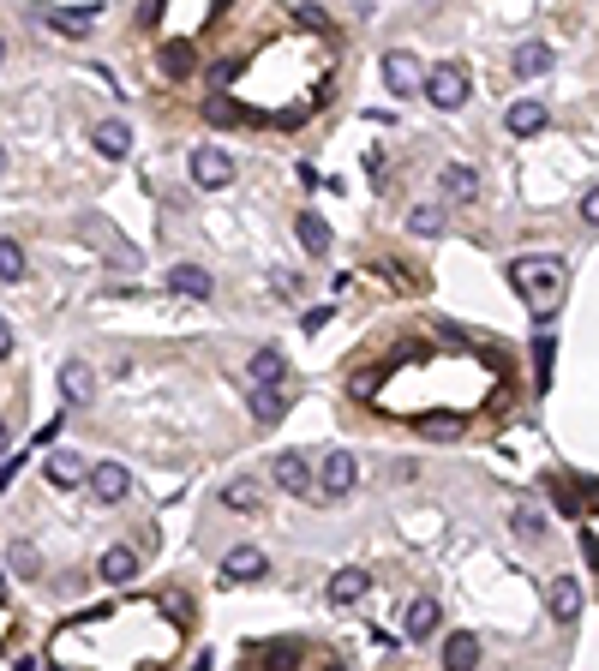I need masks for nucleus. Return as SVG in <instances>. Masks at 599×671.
<instances>
[{"label": "nucleus", "instance_id": "obj_1", "mask_svg": "<svg viewBox=\"0 0 599 671\" xmlns=\"http://www.w3.org/2000/svg\"><path fill=\"white\" fill-rule=\"evenodd\" d=\"M180 654V624L156 600H114L72 618L48 642V671H162Z\"/></svg>", "mask_w": 599, "mask_h": 671}, {"label": "nucleus", "instance_id": "obj_2", "mask_svg": "<svg viewBox=\"0 0 599 671\" xmlns=\"http://www.w3.org/2000/svg\"><path fill=\"white\" fill-rule=\"evenodd\" d=\"M510 282H516L522 306H528L540 324H552V318L564 312V294H570V264L552 258V252H528V258L510 264Z\"/></svg>", "mask_w": 599, "mask_h": 671}, {"label": "nucleus", "instance_id": "obj_3", "mask_svg": "<svg viewBox=\"0 0 599 671\" xmlns=\"http://www.w3.org/2000/svg\"><path fill=\"white\" fill-rule=\"evenodd\" d=\"M468 60H438L432 72H426V84H420V96H432L438 108H462L468 102Z\"/></svg>", "mask_w": 599, "mask_h": 671}, {"label": "nucleus", "instance_id": "obj_4", "mask_svg": "<svg viewBox=\"0 0 599 671\" xmlns=\"http://www.w3.org/2000/svg\"><path fill=\"white\" fill-rule=\"evenodd\" d=\"M384 84H390V96H420V84H426V66H420V54H408V48L384 54Z\"/></svg>", "mask_w": 599, "mask_h": 671}, {"label": "nucleus", "instance_id": "obj_5", "mask_svg": "<svg viewBox=\"0 0 599 671\" xmlns=\"http://www.w3.org/2000/svg\"><path fill=\"white\" fill-rule=\"evenodd\" d=\"M192 180H198V186H228V180H234V156H228L222 144H198V150H192Z\"/></svg>", "mask_w": 599, "mask_h": 671}, {"label": "nucleus", "instance_id": "obj_6", "mask_svg": "<svg viewBox=\"0 0 599 671\" xmlns=\"http://www.w3.org/2000/svg\"><path fill=\"white\" fill-rule=\"evenodd\" d=\"M270 480H276L282 492H294V498H306V492H312V468H306V456H300V450H282V456L270 462Z\"/></svg>", "mask_w": 599, "mask_h": 671}, {"label": "nucleus", "instance_id": "obj_7", "mask_svg": "<svg viewBox=\"0 0 599 671\" xmlns=\"http://www.w3.org/2000/svg\"><path fill=\"white\" fill-rule=\"evenodd\" d=\"M546 606H552L558 624H576V618H582V582H576V576H552V582H546Z\"/></svg>", "mask_w": 599, "mask_h": 671}, {"label": "nucleus", "instance_id": "obj_8", "mask_svg": "<svg viewBox=\"0 0 599 671\" xmlns=\"http://www.w3.org/2000/svg\"><path fill=\"white\" fill-rule=\"evenodd\" d=\"M318 492H324V498H348V492H354V456H348V450H330V456H324Z\"/></svg>", "mask_w": 599, "mask_h": 671}, {"label": "nucleus", "instance_id": "obj_9", "mask_svg": "<svg viewBox=\"0 0 599 671\" xmlns=\"http://www.w3.org/2000/svg\"><path fill=\"white\" fill-rule=\"evenodd\" d=\"M84 480H90V492H96L102 504H120V498L132 492V474H126L120 462H96V468H90Z\"/></svg>", "mask_w": 599, "mask_h": 671}, {"label": "nucleus", "instance_id": "obj_10", "mask_svg": "<svg viewBox=\"0 0 599 671\" xmlns=\"http://www.w3.org/2000/svg\"><path fill=\"white\" fill-rule=\"evenodd\" d=\"M210 270L204 264H174L168 270V294H180V300H210Z\"/></svg>", "mask_w": 599, "mask_h": 671}, {"label": "nucleus", "instance_id": "obj_11", "mask_svg": "<svg viewBox=\"0 0 599 671\" xmlns=\"http://www.w3.org/2000/svg\"><path fill=\"white\" fill-rule=\"evenodd\" d=\"M96 12H102L96 0H66V6H48L42 18H48L54 30H72V36H78V30H90V24H96Z\"/></svg>", "mask_w": 599, "mask_h": 671}, {"label": "nucleus", "instance_id": "obj_12", "mask_svg": "<svg viewBox=\"0 0 599 671\" xmlns=\"http://www.w3.org/2000/svg\"><path fill=\"white\" fill-rule=\"evenodd\" d=\"M366 594H372V576H366L360 564H348V570L330 576V606H354V600H366Z\"/></svg>", "mask_w": 599, "mask_h": 671}, {"label": "nucleus", "instance_id": "obj_13", "mask_svg": "<svg viewBox=\"0 0 599 671\" xmlns=\"http://www.w3.org/2000/svg\"><path fill=\"white\" fill-rule=\"evenodd\" d=\"M90 144L108 156V162H120L126 150H132V126L126 120H96V132H90Z\"/></svg>", "mask_w": 599, "mask_h": 671}, {"label": "nucleus", "instance_id": "obj_14", "mask_svg": "<svg viewBox=\"0 0 599 671\" xmlns=\"http://www.w3.org/2000/svg\"><path fill=\"white\" fill-rule=\"evenodd\" d=\"M270 564H264V552L258 546H234L228 558H222V582H252V576H264Z\"/></svg>", "mask_w": 599, "mask_h": 671}, {"label": "nucleus", "instance_id": "obj_15", "mask_svg": "<svg viewBox=\"0 0 599 671\" xmlns=\"http://www.w3.org/2000/svg\"><path fill=\"white\" fill-rule=\"evenodd\" d=\"M474 666H480V636L474 630H456L444 642V671H474Z\"/></svg>", "mask_w": 599, "mask_h": 671}, {"label": "nucleus", "instance_id": "obj_16", "mask_svg": "<svg viewBox=\"0 0 599 671\" xmlns=\"http://www.w3.org/2000/svg\"><path fill=\"white\" fill-rule=\"evenodd\" d=\"M42 474L54 480V486H84V456H72V450H48V462H42Z\"/></svg>", "mask_w": 599, "mask_h": 671}, {"label": "nucleus", "instance_id": "obj_17", "mask_svg": "<svg viewBox=\"0 0 599 671\" xmlns=\"http://www.w3.org/2000/svg\"><path fill=\"white\" fill-rule=\"evenodd\" d=\"M438 186H444V198H456V204L480 198V174H474V168H462V162H450V168L438 174Z\"/></svg>", "mask_w": 599, "mask_h": 671}, {"label": "nucleus", "instance_id": "obj_18", "mask_svg": "<svg viewBox=\"0 0 599 671\" xmlns=\"http://www.w3.org/2000/svg\"><path fill=\"white\" fill-rule=\"evenodd\" d=\"M60 390H66V402H90L96 396V372L84 360H66L60 366Z\"/></svg>", "mask_w": 599, "mask_h": 671}, {"label": "nucleus", "instance_id": "obj_19", "mask_svg": "<svg viewBox=\"0 0 599 671\" xmlns=\"http://www.w3.org/2000/svg\"><path fill=\"white\" fill-rule=\"evenodd\" d=\"M294 228H300V246H306L312 258H324V252H330V240H336V234H330V222H324L318 210H306V216H300Z\"/></svg>", "mask_w": 599, "mask_h": 671}, {"label": "nucleus", "instance_id": "obj_20", "mask_svg": "<svg viewBox=\"0 0 599 671\" xmlns=\"http://www.w3.org/2000/svg\"><path fill=\"white\" fill-rule=\"evenodd\" d=\"M252 378L270 384V390H282V378H288V354H282V348H258V354H252Z\"/></svg>", "mask_w": 599, "mask_h": 671}, {"label": "nucleus", "instance_id": "obj_21", "mask_svg": "<svg viewBox=\"0 0 599 671\" xmlns=\"http://www.w3.org/2000/svg\"><path fill=\"white\" fill-rule=\"evenodd\" d=\"M510 66H516V78H540V72H552V48L546 42H522Z\"/></svg>", "mask_w": 599, "mask_h": 671}, {"label": "nucleus", "instance_id": "obj_22", "mask_svg": "<svg viewBox=\"0 0 599 671\" xmlns=\"http://www.w3.org/2000/svg\"><path fill=\"white\" fill-rule=\"evenodd\" d=\"M138 576V552L132 546H108L102 552V582H132Z\"/></svg>", "mask_w": 599, "mask_h": 671}, {"label": "nucleus", "instance_id": "obj_23", "mask_svg": "<svg viewBox=\"0 0 599 671\" xmlns=\"http://www.w3.org/2000/svg\"><path fill=\"white\" fill-rule=\"evenodd\" d=\"M432 630H438V600H414L408 606V642H432Z\"/></svg>", "mask_w": 599, "mask_h": 671}, {"label": "nucleus", "instance_id": "obj_24", "mask_svg": "<svg viewBox=\"0 0 599 671\" xmlns=\"http://www.w3.org/2000/svg\"><path fill=\"white\" fill-rule=\"evenodd\" d=\"M282 414H288V396H282V390H270V384H258V390H252V420H264V426H270V420H282Z\"/></svg>", "mask_w": 599, "mask_h": 671}, {"label": "nucleus", "instance_id": "obj_25", "mask_svg": "<svg viewBox=\"0 0 599 671\" xmlns=\"http://www.w3.org/2000/svg\"><path fill=\"white\" fill-rule=\"evenodd\" d=\"M540 126H546V102H516V108H510V132L528 138V132H540Z\"/></svg>", "mask_w": 599, "mask_h": 671}, {"label": "nucleus", "instance_id": "obj_26", "mask_svg": "<svg viewBox=\"0 0 599 671\" xmlns=\"http://www.w3.org/2000/svg\"><path fill=\"white\" fill-rule=\"evenodd\" d=\"M408 228H414V234H444V210H438V204H414V210H408Z\"/></svg>", "mask_w": 599, "mask_h": 671}, {"label": "nucleus", "instance_id": "obj_27", "mask_svg": "<svg viewBox=\"0 0 599 671\" xmlns=\"http://www.w3.org/2000/svg\"><path fill=\"white\" fill-rule=\"evenodd\" d=\"M510 534H516V540H540V534H546V516H540V510H516V516H510Z\"/></svg>", "mask_w": 599, "mask_h": 671}, {"label": "nucleus", "instance_id": "obj_28", "mask_svg": "<svg viewBox=\"0 0 599 671\" xmlns=\"http://www.w3.org/2000/svg\"><path fill=\"white\" fill-rule=\"evenodd\" d=\"M222 504H228V510H258V492H252V480H234V486H222Z\"/></svg>", "mask_w": 599, "mask_h": 671}, {"label": "nucleus", "instance_id": "obj_29", "mask_svg": "<svg viewBox=\"0 0 599 671\" xmlns=\"http://www.w3.org/2000/svg\"><path fill=\"white\" fill-rule=\"evenodd\" d=\"M552 498H558V510H570V516L588 504V492H582V486H570V480H552Z\"/></svg>", "mask_w": 599, "mask_h": 671}, {"label": "nucleus", "instance_id": "obj_30", "mask_svg": "<svg viewBox=\"0 0 599 671\" xmlns=\"http://www.w3.org/2000/svg\"><path fill=\"white\" fill-rule=\"evenodd\" d=\"M24 276V252L12 240H0V282H18Z\"/></svg>", "mask_w": 599, "mask_h": 671}, {"label": "nucleus", "instance_id": "obj_31", "mask_svg": "<svg viewBox=\"0 0 599 671\" xmlns=\"http://www.w3.org/2000/svg\"><path fill=\"white\" fill-rule=\"evenodd\" d=\"M204 120H216V126H234V120H240V108H234L228 96H210V102H204Z\"/></svg>", "mask_w": 599, "mask_h": 671}, {"label": "nucleus", "instance_id": "obj_32", "mask_svg": "<svg viewBox=\"0 0 599 671\" xmlns=\"http://www.w3.org/2000/svg\"><path fill=\"white\" fill-rule=\"evenodd\" d=\"M534 366H540V384H552V336L534 342Z\"/></svg>", "mask_w": 599, "mask_h": 671}, {"label": "nucleus", "instance_id": "obj_33", "mask_svg": "<svg viewBox=\"0 0 599 671\" xmlns=\"http://www.w3.org/2000/svg\"><path fill=\"white\" fill-rule=\"evenodd\" d=\"M108 264H114V270H132V264H138V252H132L126 240H114V246H108Z\"/></svg>", "mask_w": 599, "mask_h": 671}, {"label": "nucleus", "instance_id": "obj_34", "mask_svg": "<svg viewBox=\"0 0 599 671\" xmlns=\"http://www.w3.org/2000/svg\"><path fill=\"white\" fill-rule=\"evenodd\" d=\"M582 222H599V192H594V186L582 192Z\"/></svg>", "mask_w": 599, "mask_h": 671}, {"label": "nucleus", "instance_id": "obj_35", "mask_svg": "<svg viewBox=\"0 0 599 671\" xmlns=\"http://www.w3.org/2000/svg\"><path fill=\"white\" fill-rule=\"evenodd\" d=\"M6 348H12V330H6V318H0V360H6Z\"/></svg>", "mask_w": 599, "mask_h": 671}, {"label": "nucleus", "instance_id": "obj_36", "mask_svg": "<svg viewBox=\"0 0 599 671\" xmlns=\"http://www.w3.org/2000/svg\"><path fill=\"white\" fill-rule=\"evenodd\" d=\"M6 450H12V432H6V426H0V462H6Z\"/></svg>", "mask_w": 599, "mask_h": 671}, {"label": "nucleus", "instance_id": "obj_37", "mask_svg": "<svg viewBox=\"0 0 599 671\" xmlns=\"http://www.w3.org/2000/svg\"><path fill=\"white\" fill-rule=\"evenodd\" d=\"M0 636H6V606H0Z\"/></svg>", "mask_w": 599, "mask_h": 671}, {"label": "nucleus", "instance_id": "obj_38", "mask_svg": "<svg viewBox=\"0 0 599 671\" xmlns=\"http://www.w3.org/2000/svg\"><path fill=\"white\" fill-rule=\"evenodd\" d=\"M0 174H6V150H0Z\"/></svg>", "mask_w": 599, "mask_h": 671}, {"label": "nucleus", "instance_id": "obj_39", "mask_svg": "<svg viewBox=\"0 0 599 671\" xmlns=\"http://www.w3.org/2000/svg\"><path fill=\"white\" fill-rule=\"evenodd\" d=\"M0 60H6V36H0Z\"/></svg>", "mask_w": 599, "mask_h": 671}, {"label": "nucleus", "instance_id": "obj_40", "mask_svg": "<svg viewBox=\"0 0 599 671\" xmlns=\"http://www.w3.org/2000/svg\"><path fill=\"white\" fill-rule=\"evenodd\" d=\"M336 671H342V666H336Z\"/></svg>", "mask_w": 599, "mask_h": 671}]
</instances>
